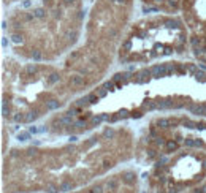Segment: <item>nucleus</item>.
Listing matches in <instances>:
<instances>
[{
    "mask_svg": "<svg viewBox=\"0 0 206 193\" xmlns=\"http://www.w3.org/2000/svg\"><path fill=\"white\" fill-rule=\"evenodd\" d=\"M24 0H3V5H13V3H21Z\"/></svg>",
    "mask_w": 206,
    "mask_h": 193,
    "instance_id": "11",
    "label": "nucleus"
},
{
    "mask_svg": "<svg viewBox=\"0 0 206 193\" xmlns=\"http://www.w3.org/2000/svg\"><path fill=\"white\" fill-rule=\"evenodd\" d=\"M117 179H109L108 182H106V187H108V190H116L117 188Z\"/></svg>",
    "mask_w": 206,
    "mask_h": 193,
    "instance_id": "7",
    "label": "nucleus"
},
{
    "mask_svg": "<svg viewBox=\"0 0 206 193\" xmlns=\"http://www.w3.org/2000/svg\"><path fill=\"white\" fill-rule=\"evenodd\" d=\"M135 179H136V176H135V173H132V171H125V173L122 174V180H124L125 184H133Z\"/></svg>",
    "mask_w": 206,
    "mask_h": 193,
    "instance_id": "6",
    "label": "nucleus"
},
{
    "mask_svg": "<svg viewBox=\"0 0 206 193\" xmlns=\"http://www.w3.org/2000/svg\"><path fill=\"white\" fill-rule=\"evenodd\" d=\"M46 191H48V193H57L59 190H57V187H55L54 185V184H46Z\"/></svg>",
    "mask_w": 206,
    "mask_h": 193,
    "instance_id": "8",
    "label": "nucleus"
},
{
    "mask_svg": "<svg viewBox=\"0 0 206 193\" xmlns=\"http://www.w3.org/2000/svg\"><path fill=\"white\" fill-rule=\"evenodd\" d=\"M17 139H19V141H25V139H29V133H19V135H17Z\"/></svg>",
    "mask_w": 206,
    "mask_h": 193,
    "instance_id": "10",
    "label": "nucleus"
},
{
    "mask_svg": "<svg viewBox=\"0 0 206 193\" xmlns=\"http://www.w3.org/2000/svg\"><path fill=\"white\" fill-rule=\"evenodd\" d=\"M73 187H74V184H73V182H70V180H62V182H60V185H59V190H60V191H63V193H67V191L73 190Z\"/></svg>",
    "mask_w": 206,
    "mask_h": 193,
    "instance_id": "5",
    "label": "nucleus"
},
{
    "mask_svg": "<svg viewBox=\"0 0 206 193\" xmlns=\"http://www.w3.org/2000/svg\"><path fill=\"white\" fill-rule=\"evenodd\" d=\"M89 193H103V187L101 185H95V187H92Z\"/></svg>",
    "mask_w": 206,
    "mask_h": 193,
    "instance_id": "9",
    "label": "nucleus"
},
{
    "mask_svg": "<svg viewBox=\"0 0 206 193\" xmlns=\"http://www.w3.org/2000/svg\"><path fill=\"white\" fill-rule=\"evenodd\" d=\"M135 0H93L90 13L87 17V40L86 48L73 51L68 60H76L81 56H87L93 49L97 36L106 43H114L120 38L124 25L132 14Z\"/></svg>",
    "mask_w": 206,
    "mask_h": 193,
    "instance_id": "2",
    "label": "nucleus"
},
{
    "mask_svg": "<svg viewBox=\"0 0 206 193\" xmlns=\"http://www.w3.org/2000/svg\"><path fill=\"white\" fill-rule=\"evenodd\" d=\"M84 17V0H24L3 21L8 36L2 44L16 46L29 30H43L55 33L65 48L78 41Z\"/></svg>",
    "mask_w": 206,
    "mask_h": 193,
    "instance_id": "1",
    "label": "nucleus"
},
{
    "mask_svg": "<svg viewBox=\"0 0 206 193\" xmlns=\"http://www.w3.org/2000/svg\"><path fill=\"white\" fill-rule=\"evenodd\" d=\"M182 21L193 33L189 38L193 56L206 63V0H182Z\"/></svg>",
    "mask_w": 206,
    "mask_h": 193,
    "instance_id": "3",
    "label": "nucleus"
},
{
    "mask_svg": "<svg viewBox=\"0 0 206 193\" xmlns=\"http://www.w3.org/2000/svg\"><path fill=\"white\" fill-rule=\"evenodd\" d=\"M139 2L155 13H166V14L179 13L182 6V0H139Z\"/></svg>",
    "mask_w": 206,
    "mask_h": 193,
    "instance_id": "4",
    "label": "nucleus"
}]
</instances>
